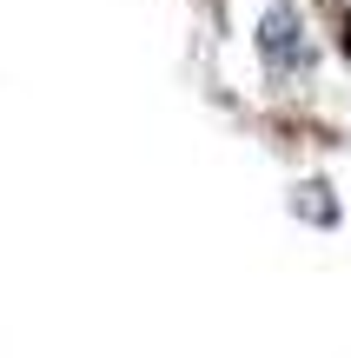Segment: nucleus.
Wrapping results in <instances>:
<instances>
[{
	"mask_svg": "<svg viewBox=\"0 0 351 358\" xmlns=\"http://www.w3.org/2000/svg\"><path fill=\"white\" fill-rule=\"evenodd\" d=\"M259 53L272 73H299V66H312V47H305V20L292 7H272L259 20Z\"/></svg>",
	"mask_w": 351,
	"mask_h": 358,
	"instance_id": "1",
	"label": "nucleus"
}]
</instances>
